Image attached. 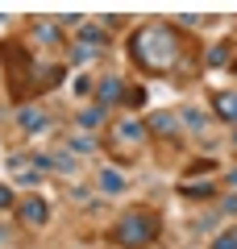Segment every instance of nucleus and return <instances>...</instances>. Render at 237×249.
I'll return each mask as SVG.
<instances>
[{
	"label": "nucleus",
	"mask_w": 237,
	"mask_h": 249,
	"mask_svg": "<svg viewBox=\"0 0 237 249\" xmlns=\"http://www.w3.org/2000/svg\"><path fill=\"white\" fill-rule=\"evenodd\" d=\"M150 133L175 137V116H167V112H154V116H150Z\"/></svg>",
	"instance_id": "10"
},
{
	"label": "nucleus",
	"mask_w": 237,
	"mask_h": 249,
	"mask_svg": "<svg viewBox=\"0 0 237 249\" xmlns=\"http://www.w3.org/2000/svg\"><path fill=\"white\" fill-rule=\"evenodd\" d=\"M54 166H59V170H67V175H71V170H75V158H71V154H59V158H54Z\"/></svg>",
	"instance_id": "19"
},
{
	"label": "nucleus",
	"mask_w": 237,
	"mask_h": 249,
	"mask_svg": "<svg viewBox=\"0 0 237 249\" xmlns=\"http://www.w3.org/2000/svg\"><path fill=\"white\" fill-rule=\"evenodd\" d=\"M158 229H162V220H158L154 208H138V212H125L117 220V229L108 232V241L121 245V249H150L158 241Z\"/></svg>",
	"instance_id": "3"
},
{
	"label": "nucleus",
	"mask_w": 237,
	"mask_h": 249,
	"mask_svg": "<svg viewBox=\"0 0 237 249\" xmlns=\"http://www.w3.org/2000/svg\"><path fill=\"white\" fill-rule=\"evenodd\" d=\"M225 58H229V46H217V50L208 54V62H225Z\"/></svg>",
	"instance_id": "20"
},
{
	"label": "nucleus",
	"mask_w": 237,
	"mask_h": 249,
	"mask_svg": "<svg viewBox=\"0 0 237 249\" xmlns=\"http://www.w3.org/2000/svg\"><path fill=\"white\" fill-rule=\"evenodd\" d=\"M92 145H96V142H92V137H83V133H79V137H71V150H79V154H88Z\"/></svg>",
	"instance_id": "17"
},
{
	"label": "nucleus",
	"mask_w": 237,
	"mask_h": 249,
	"mask_svg": "<svg viewBox=\"0 0 237 249\" xmlns=\"http://www.w3.org/2000/svg\"><path fill=\"white\" fill-rule=\"evenodd\" d=\"M225 212H229V216H237V196H229V199H225Z\"/></svg>",
	"instance_id": "22"
},
{
	"label": "nucleus",
	"mask_w": 237,
	"mask_h": 249,
	"mask_svg": "<svg viewBox=\"0 0 237 249\" xmlns=\"http://www.w3.org/2000/svg\"><path fill=\"white\" fill-rule=\"evenodd\" d=\"M212 249H237V229H229V232H220V237L212 241Z\"/></svg>",
	"instance_id": "16"
},
{
	"label": "nucleus",
	"mask_w": 237,
	"mask_h": 249,
	"mask_svg": "<svg viewBox=\"0 0 237 249\" xmlns=\"http://www.w3.org/2000/svg\"><path fill=\"white\" fill-rule=\"evenodd\" d=\"M100 50H108V34L100 25H83V29H79V37H75V46H71V58H75V62H88L92 54H100Z\"/></svg>",
	"instance_id": "4"
},
{
	"label": "nucleus",
	"mask_w": 237,
	"mask_h": 249,
	"mask_svg": "<svg viewBox=\"0 0 237 249\" xmlns=\"http://www.w3.org/2000/svg\"><path fill=\"white\" fill-rule=\"evenodd\" d=\"M104 121V108H88V112H79V124L83 129H92V124H100Z\"/></svg>",
	"instance_id": "15"
},
{
	"label": "nucleus",
	"mask_w": 237,
	"mask_h": 249,
	"mask_svg": "<svg viewBox=\"0 0 237 249\" xmlns=\"http://www.w3.org/2000/svg\"><path fill=\"white\" fill-rule=\"evenodd\" d=\"M113 137H117V142H141V137H146V124L129 116V121H121V124L113 129Z\"/></svg>",
	"instance_id": "7"
},
{
	"label": "nucleus",
	"mask_w": 237,
	"mask_h": 249,
	"mask_svg": "<svg viewBox=\"0 0 237 249\" xmlns=\"http://www.w3.org/2000/svg\"><path fill=\"white\" fill-rule=\"evenodd\" d=\"M183 196H196V199H208V196H212V183H183Z\"/></svg>",
	"instance_id": "13"
},
{
	"label": "nucleus",
	"mask_w": 237,
	"mask_h": 249,
	"mask_svg": "<svg viewBox=\"0 0 237 249\" xmlns=\"http://www.w3.org/2000/svg\"><path fill=\"white\" fill-rule=\"evenodd\" d=\"M212 104H217V112L225 116V121H237V91H217Z\"/></svg>",
	"instance_id": "8"
},
{
	"label": "nucleus",
	"mask_w": 237,
	"mask_h": 249,
	"mask_svg": "<svg viewBox=\"0 0 237 249\" xmlns=\"http://www.w3.org/2000/svg\"><path fill=\"white\" fill-rule=\"evenodd\" d=\"M125 108H141V104H146V91H141V88H125Z\"/></svg>",
	"instance_id": "14"
},
{
	"label": "nucleus",
	"mask_w": 237,
	"mask_h": 249,
	"mask_svg": "<svg viewBox=\"0 0 237 249\" xmlns=\"http://www.w3.org/2000/svg\"><path fill=\"white\" fill-rule=\"evenodd\" d=\"M0 62H4V83H9V100L13 104H25V100L38 96V62L29 54L25 42L17 37H4L0 42Z\"/></svg>",
	"instance_id": "2"
},
{
	"label": "nucleus",
	"mask_w": 237,
	"mask_h": 249,
	"mask_svg": "<svg viewBox=\"0 0 237 249\" xmlns=\"http://www.w3.org/2000/svg\"><path fill=\"white\" fill-rule=\"evenodd\" d=\"M0 208H13V191L9 187H0Z\"/></svg>",
	"instance_id": "21"
},
{
	"label": "nucleus",
	"mask_w": 237,
	"mask_h": 249,
	"mask_svg": "<svg viewBox=\"0 0 237 249\" xmlns=\"http://www.w3.org/2000/svg\"><path fill=\"white\" fill-rule=\"evenodd\" d=\"M34 34L42 37V46H62V29L54 21H34Z\"/></svg>",
	"instance_id": "9"
},
{
	"label": "nucleus",
	"mask_w": 237,
	"mask_h": 249,
	"mask_svg": "<svg viewBox=\"0 0 237 249\" xmlns=\"http://www.w3.org/2000/svg\"><path fill=\"white\" fill-rule=\"evenodd\" d=\"M129 58L138 62L146 75H171L179 67L192 71V58H187V37H179L171 25L162 21H150V25L133 29L129 37Z\"/></svg>",
	"instance_id": "1"
},
{
	"label": "nucleus",
	"mask_w": 237,
	"mask_h": 249,
	"mask_svg": "<svg viewBox=\"0 0 237 249\" xmlns=\"http://www.w3.org/2000/svg\"><path fill=\"white\" fill-rule=\"evenodd\" d=\"M229 187H237V170H233V175H229Z\"/></svg>",
	"instance_id": "23"
},
{
	"label": "nucleus",
	"mask_w": 237,
	"mask_h": 249,
	"mask_svg": "<svg viewBox=\"0 0 237 249\" xmlns=\"http://www.w3.org/2000/svg\"><path fill=\"white\" fill-rule=\"evenodd\" d=\"M121 96H125V83L117 79V75H104V79L96 83V100H100V108H113Z\"/></svg>",
	"instance_id": "5"
},
{
	"label": "nucleus",
	"mask_w": 237,
	"mask_h": 249,
	"mask_svg": "<svg viewBox=\"0 0 237 249\" xmlns=\"http://www.w3.org/2000/svg\"><path fill=\"white\" fill-rule=\"evenodd\" d=\"M17 216H21V220H25V224H46V216H50V208H46V199H21V204H17Z\"/></svg>",
	"instance_id": "6"
},
{
	"label": "nucleus",
	"mask_w": 237,
	"mask_h": 249,
	"mask_svg": "<svg viewBox=\"0 0 237 249\" xmlns=\"http://www.w3.org/2000/svg\"><path fill=\"white\" fill-rule=\"evenodd\" d=\"M183 121H187V124H192V129H204V116H200V112H196V108H187V112H183Z\"/></svg>",
	"instance_id": "18"
},
{
	"label": "nucleus",
	"mask_w": 237,
	"mask_h": 249,
	"mask_svg": "<svg viewBox=\"0 0 237 249\" xmlns=\"http://www.w3.org/2000/svg\"><path fill=\"white\" fill-rule=\"evenodd\" d=\"M100 187H104V191H113V196H117V191H125V178L117 175V170H104V175H100Z\"/></svg>",
	"instance_id": "11"
},
{
	"label": "nucleus",
	"mask_w": 237,
	"mask_h": 249,
	"mask_svg": "<svg viewBox=\"0 0 237 249\" xmlns=\"http://www.w3.org/2000/svg\"><path fill=\"white\" fill-rule=\"evenodd\" d=\"M21 124L34 133V129H42V124H46V116H42V112H34V108H25V112H21Z\"/></svg>",
	"instance_id": "12"
}]
</instances>
